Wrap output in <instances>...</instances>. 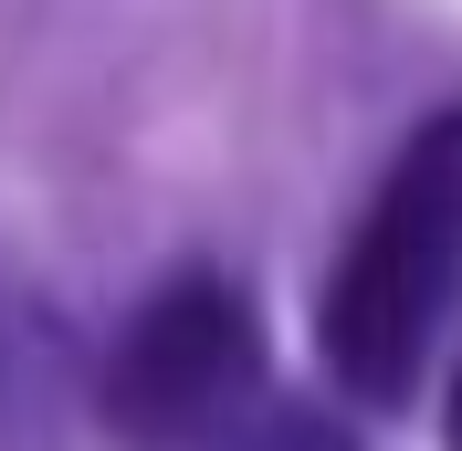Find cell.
<instances>
[{
    "mask_svg": "<svg viewBox=\"0 0 462 451\" xmlns=\"http://www.w3.org/2000/svg\"><path fill=\"white\" fill-rule=\"evenodd\" d=\"M452 294H462V106L410 137V158L389 169V189L368 199V221L346 242V262L326 273V305H316L326 378L368 410L410 399Z\"/></svg>",
    "mask_w": 462,
    "mask_h": 451,
    "instance_id": "6da1fadb",
    "label": "cell"
},
{
    "mask_svg": "<svg viewBox=\"0 0 462 451\" xmlns=\"http://www.w3.org/2000/svg\"><path fill=\"white\" fill-rule=\"evenodd\" d=\"M263 389V326L221 273H179L137 305V326L106 357V430L126 451H189L210 420H231Z\"/></svg>",
    "mask_w": 462,
    "mask_h": 451,
    "instance_id": "7a4b0ae2",
    "label": "cell"
},
{
    "mask_svg": "<svg viewBox=\"0 0 462 451\" xmlns=\"http://www.w3.org/2000/svg\"><path fill=\"white\" fill-rule=\"evenodd\" d=\"M189 451H357L326 410H305V399H284V389H253L231 420H210Z\"/></svg>",
    "mask_w": 462,
    "mask_h": 451,
    "instance_id": "3957f363",
    "label": "cell"
},
{
    "mask_svg": "<svg viewBox=\"0 0 462 451\" xmlns=\"http://www.w3.org/2000/svg\"><path fill=\"white\" fill-rule=\"evenodd\" d=\"M452 451H462V378H452Z\"/></svg>",
    "mask_w": 462,
    "mask_h": 451,
    "instance_id": "277c9868",
    "label": "cell"
}]
</instances>
